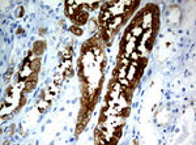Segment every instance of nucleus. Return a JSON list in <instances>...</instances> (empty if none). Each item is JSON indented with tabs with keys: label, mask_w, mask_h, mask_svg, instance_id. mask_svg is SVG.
I'll use <instances>...</instances> for the list:
<instances>
[{
	"label": "nucleus",
	"mask_w": 196,
	"mask_h": 145,
	"mask_svg": "<svg viewBox=\"0 0 196 145\" xmlns=\"http://www.w3.org/2000/svg\"><path fill=\"white\" fill-rule=\"evenodd\" d=\"M88 18H89V14L88 13H78V14H76L75 16V18H73V21H75V24L76 25H84L86 21H88Z\"/></svg>",
	"instance_id": "1"
},
{
	"label": "nucleus",
	"mask_w": 196,
	"mask_h": 145,
	"mask_svg": "<svg viewBox=\"0 0 196 145\" xmlns=\"http://www.w3.org/2000/svg\"><path fill=\"white\" fill-rule=\"evenodd\" d=\"M44 48H46V43H44V42H42V41L35 42L34 43V54H37V55L43 54Z\"/></svg>",
	"instance_id": "2"
},
{
	"label": "nucleus",
	"mask_w": 196,
	"mask_h": 145,
	"mask_svg": "<svg viewBox=\"0 0 196 145\" xmlns=\"http://www.w3.org/2000/svg\"><path fill=\"white\" fill-rule=\"evenodd\" d=\"M29 66H30V69H32V72H38V71H39V67H41V62H39V59H34V60H32V62L29 63Z\"/></svg>",
	"instance_id": "3"
},
{
	"label": "nucleus",
	"mask_w": 196,
	"mask_h": 145,
	"mask_svg": "<svg viewBox=\"0 0 196 145\" xmlns=\"http://www.w3.org/2000/svg\"><path fill=\"white\" fill-rule=\"evenodd\" d=\"M35 82H37V81H26V84H25V89H24V94H25V93H29V91H32L33 89H34Z\"/></svg>",
	"instance_id": "4"
},
{
	"label": "nucleus",
	"mask_w": 196,
	"mask_h": 145,
	"mask_svg": "<svg viewBox=\"0 0 196 145\" xmlns=\"http://www.w3.org/2000/svg\"><path fill=\"white\" fill-rule=\"evenodd\" d=\"M154 35H156V33H153V35L150 37L148 41H146V43H145L146 50H152V48H153V41H154Z\"/></svg>",
	"instance_id": "5"
},
{
	"label": "nucleus",
	"mask_w": 196,
	"mask_h": 145,
	"mask_svg": "<svg viewBox=\"0 0 196 145\" xmlns=\"http://www.w3.org/2000/svg\"><path fill=\"white\" fill-rule=\"evenodd\" d=\"M132 90H133V88H127V89L124 90V95H126V98H127V102L131 101V97H132Z\"/></svg>",
	"instance_id": "6"
},
{
	"label": "nucleus",
	"mask_w": 196,
	"mask_h": 145,
	"mask_svg": "<svg viewBox=\"0 0 196 145\" xmlns=\"http://www.w3.org/2000/svg\"><path fill=\"white\" fill-rule=\"evenodd\" d=\"M69 30L75 34V35H81V34H82V30L80 28H77V26H71Z\"/></svg>",
	"instance_id": "7"
},
{
	"label": "nucleus",
	"mask_w": 196,
	"mask_h": 145,
	"mask_svg": "<svg viewBox=\"0 0 196 145\" xmlns=\"http://www.w3.org/2000/svg\"><path fill=\"white\" fill-rule=\"evenodd\" d=\"M84 128H85V124L82 123V122H78V124H77V127H76V136H77V135H80Z\"/></svg>",
	"instance_id": "8"
},
{
	"label": "nucleus",
	"mask_w": 196,
	"mask_h": 145,
	"mask_svg": "<svg viewBox=\"0 0 196 145\" xmlns=\"http://www.w3.org/2000/svg\"><path fill=\"white\" fill-rule=\"evenodd\" d=\"M158 25H160V21H158V17H157V18H153V24H152L153 33H156L157 30H158Z\"/></svg>",
	"instance_id": "9"
},
{
	"label": "nucleus",
	"mask_w": 196,
	"mask_h": 145,
	"mask_svg": "<svg viewBox=\"0 0 196 145\" xmlns=\"http://www.w3.org/2000/svg\"><path fill=\"white\" fill-rule=\"evenodd\" d=\"M139 67H140V68H144L145 66H146V63H148V60H146L145 58H141V59H139Z\"/></svg>",
	"instance_id": "10"
},
{
	"label": "nucleus",
	"mask_w": 196,
	"mask_h": 145,
	"mask_svg": "<svg viewBox=\"0 0 196 145\" xmlns=\"http://www.w3.org/2000/svg\"><path fill=\"white\" fill-rule=\"evenodd\" d=\"M141 76H142V68L139 67L137 69H136V76H135V81H137V80L140 78Z\"/></svg>",
	"instance_id": "11"
},
{
	"label": "nucleus",
	"mask_w": 196,
	"mask_h": 145,
	"mask_svg": "<svg viewBox=\"0 0 196 145\" xmlns=\"http://www.w3.org/2000/svg\"><path fill=\"white\" fill-rule=\"evenodd\" d=\"M123 118H127L128 115H130V107H126V109H123L122 110V114H120Z\"/></svg>",
	"instance_id": "12"
},
{
	"label": "nucleus",
	"mask_w": 196,
	"mask_h": 145,
	"mask_svg": "<svg viewBox=\"0 0 196 145\" xmlns=\"http://www.w3.org/2000/svg\"><path fill=\"white\" fill-rule=\"evenodd\" d=\"M114 136L116 137V139H120V137H122V129H120V128H115Z\"/></svg>",
	"instance_id": "13"
},
{
	"label": "nucleus",
	"mask_w": 196,
	"mask_h": 145,
	"mask_svg": "<svg viewBox=\"0 0 196 145\" xmlns=\"http://www.w3.org/2000/svg\"><path fill=\"white\" fill-rule=\"evenodd\" d=\"M26 103V98L24 97V95H22L21 97V100H20V105H18V107H21V106H24Z\"/></svg>",
	"instance_id": "14"
},
{
	"label": "nucleus",
	"mask_w": 196,
	"mask_h": 145,
	"mask_svg": "<svg viewBox=\"0 0 196 145\" xmlns=\"http://www.w3.org/2000/svg\"><path fill=\"white\" fill-rule=\"evenodd\" d=\"M22 11H24V9H22V7H20V8L17 9V13H16L17 17H21V16H22Z\"/></svg>",
	"instance_id": "15"
},
{
	"label": "nucleus",
	"mask_w": 196,
	"mask_h": 145,
	"mask_svg": "<svg viewBox=\"0 0 196 145\" xmlns=\"http://www.w3.org/2000/svg\"><path fill=\"white\" fill-rule=\"evenodd\" d=\"M11 75H12V68H9L8 72H7V75H5V80H8L11 77Z\"/></svg>",
	"instance_id": "16"
},
{
	"label": "nucleus",
	"mask_w": 196,
	"mask_h": 145,
	"mask_svg": "<svg viewBox=\"0 0 196 145\" xmlns=\"http://www.w3.org/2000/svg\"><path fill=\"white\" fill-rule=\"evenodd\" d=\"M93 51H94V55H99V54H101V48L94 47V48H93Z\"/></svg>",
	"instance_id": "17"
},
{
	"label": "nucleus",
	"mask_w": 196,
	"mask_h": 145,
	"mask_svg": "<svg viewBox=\"0 0 196 145\" xmlns=\"http://www.w3.org/2000/svg\"><path fill=\"white\" fill-rule=\"evenodd\" d=\"M109 143H110V144H118V139H116V137L114 136V139H112V140H110V141H109Z\"/></svg>",
	"instance_id": "18"
},
{
	"label": "nucleus",
	"mask_w": 196,
	"mask_h": 145,
	"mask_svg": "<svg viewBox=\"0 0 196 145\" xmlns=\"http://www.w3.org/2000/svg\"><path fill=\"white\" fill-rule=\"evenodd\" d=\"M105 66H106V62H105V60H103V62H102V64H101V69H102V71H103Z\"/></svg>",
	"instance_id": "19"
},
{
	"label": "nucleus",
	"mask_w": 196,
	"mask_h": 145,
	"mask_svg": "<svg viewBox=\"0 0 196 145\" xmlns=\"http://www.w3.org/2000/svg\"><path fill=\"white\" fill-rule=\"evenodd\" d=\"M22 32H24V30H22L21 28H20V29H17V34H18V35H21V34H22Z\"/></svg>",
	"instance_id": "20"
},
{
	"label": "nucleus",
	"mask_w": 196,
	"mask_h": 145,
	"mask_svg": "<svg viewBox=\"0 0 196 145\" xmlns=\"http://www.w3.org/2000/svg\"><path fill=\"white\" fill-rule=\"evenodd\" d=\"M39 34H44V29H39Z\"/></svg>",
	"instance_id": "21"
}]
</instances>
